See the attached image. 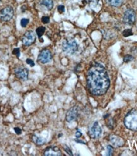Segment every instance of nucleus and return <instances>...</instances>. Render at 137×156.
<instances>
[{"label": "nucleus", "mask_w": 137, "mask_h": 156, "mask_svg": "<svg viewBox=\"0 0 137 156\" xmlns=\"http://www.w3.org/2000/svg\"><path fill=\"white\" fill-rule=\"evenodd\" d=\"M110 86V80L105 68L100 64L90 67L87 74V86L90 93L96 96L104 94Z\"/></svg>", "instance_id": "nucleus-1"}, {"label": "nucleus", "mask_w": 137, "mask_h": 156, "mask_svg": "<svg viewBox=\"0 0 137 156\" xmlns=\"http://www.w3.org/2000/svg\"><path fill=\"white\" fill-rule=\"evenodd\" d=\"M124 123L128 129L132 131L137 130V110L133 109L126 115Z\"/></svg>", "instance_id": "nucleus-2"}, {"label": "nucleus", "mask_w": 137, "mask_h": 156, "mask_svg": "<svg viewBox=\"0 0 137 156\" xmlns=\"http://www.w3.org/2000/svg\"><path fill=\"white\" fill-rule=\"evenodd\" d=\"M62 49L64 52L69 54H74L78 49V45L73 38H67L62 43Z\"/></svg>", "instance_id": "nucleus-3"}, {"label": "nucleus", "mask_w": 137, "mask_h": 156, "mask_svg": "<svg viewBox=\"0 0 137 156\" xmlns=\"http://www.w3.org/2000/svg\"><path fill=\"white\" fill-rule=\"evenodd\" d=\"M13 9L12 7L8 6L0 10V20L3 22H8L13 16Z\"/></svg>", "instance_id": "nucleus-4"}, {"label": "nucleus", "mask_w": 137, "mask_h": 156, "mask_svg": "<svg viewBox=\"0 0 137 156\" xmlns=\"http://www.w3.org/2000/svg\"><path fill=\"white\" fill-rule=\"evenodd\" d=\"M36 41V34L33 31H27L23 35L22 41L26 46H31Z\"/></svg>", "instance_id": "nucleus-5"}, {"label": "nucleus", "mask_w": 137, "mask_h": 156, "mask_svg": "<svg viewBox=\"0 0 137 156\" xmlns=\"http://www.w3.org/2000/svg\"><path fill=\"white\" fill-rule=\"evenodd\" d=\"M136 20V13L133 9H128L124 13L123 21L128 25H132L135 23Z\"/></svg>", "instance_id": "nucleus-6"}, {"label": "nucleus", "mask_w": 137, "mask_h": 156, "mask_svg": "<svg viewBox=\"0 0 137 156\" xmlns=\"http://www.w3.org/2000/svg\"><path fill=\"white\" fill-rule=\"evenodd\" d=\"M52 59V55L51 52L47 49H45L41 51L38 55V61L42 64H46L49 62Z\"/></svg>", "instance_id": "nucleus-7"}, {"label": "nucleus", "mask_w": 137, "mask_h": 156, "mask_svg": "<svg viewBox=\"0 0 137 156\" xmlns=\"http://www.w3.org/2000/svg\"><path fill=\"white\" fill-rule=\"evenodd\" d=\"M90 135L92 138H98L102 134V129L98 122H95L90 129Z\"/></svg>", "instance_id": "nucleus-8"}, {"label": "nucleus", "mask_w": 137, "mask_h": 156, "mask_svg": "<svg viewBox=\"0 0 137 156\" xmlns=\"http://www.w3.org/2000/svg\"><path fill=\"white\" fill-rule=\"evenodd\" d=\"M14 73L16 76L19 79L26 80L28 79L29 72L28 69L24 67H17L15 69H14Z\"/></svg>", "instance_id": "nucleus-9"}, {"label": "nucleus", "mask_w": 137, "mask_h": 156, "mask_svg": "<svg viewBox=\"0 0 137 156\" xmlns=\"http://www.w3.org/2000/svg\"><path fill=\"white\" fill-rule=\"evenodd\" d=\"M79 115V109L77 106L71 108L66 113L67 121L70 122L75 120Z\"/></svg>", "instance_id": "nucleus-10"}, {"label": "nucleus", "mask_w": 137, "mask_h": 156, "mask_svg": "<svg viewBox=\"0 0 137 156\" xmlns=\"http://www.w3.org/2000/svg\"><path fill=\"white\" fill-rule=\"evenodd\" d=\"M44 155L46 156H60L62 155V152L58 147H48L44 152Z\"/></svg>", "instance_id": "nucleus-11"}, {"label": "nucleus", "mask_w": 137, "mask_h": 156, "mask_svg": "<svg viewBox=\"0 0 137 156\" xmlns=\"http://www.w3.org/2000/svg\"><path fill=\"white\" fill-rule=\"evenodd\" d=\"M41 5L44 6L48 10H51L53 7V0H41Z\"/></svg>", "instance_id": "nucleus-12"}, {"label": "nucleus", "mask_w": 137, "mask_h": 156, "mask_svg": "<svg viewBox=\"0 0 137 156\" xmlns=\"http://www.w3.org/2000/svg\"><path fill=\"white\" fill-rule=\"evenodd\" d=\"M111 140L113 143L114 145L116 146H120L121 144H123V141H122L119 137L116 136H112V138H111Z\"/></svg>", "instance_id": "nucleus-13"}, {"label": "nucleus", "mask_w": 137, "mask_h": 156, "mask_svg": "<svg viewBox=\"0 0 137 156\" xmlns=\"http://www.w3.org/2000/svg\"><path fill=\"white\" fill-rule=\"evenodd\" d=\"M123 0H109L110 5L114 7H119L122 3Z\"/></svg>", "instance_id": "nucleus-14"}, {"label": "nucleus", "mask_w": 137, "mask_h": 156, "mask_svg": "<svg viewBox=\"0 0 137 156\" xmlns=\"http://www.w3.org/2000/svg\"><path fill=\"white\" fill-rule=\"evenodd\" d=\"M33 141H34V142L36 144H37L38 145H43V144H44V142H45L44 140H43L42 138L38 137V136H33Z\"/></svg>", "instance_id": "nucleus-15"}, {"label": "nucleus", "mask_w": 137, "mask_h": 156, "mask_svg": "<svg viewBox=\"0 0 137 156\" xmlns=\"http://www.w3.org/2000/svg\"><path fill=\"white\" fill-rule=\"evenodd\" d=\"M45 27L43 26H40L36 29V33L38 34L39 38H41V37L43 36V34L45 33Z\"/></svg>", "instance_id": "nucleus-16"}, {"label": "nucleus", "mask_w": 137, "mask_h": 156, "mask_svg": "<svg viewBox=\"0 0 137 156\" xmlns=\"http://www.w3.org/2000/svg\"><path fill=\"white\" fill-rule=\"evenodd\" d=\"M122 34H123V36L125 37H129L131 36V35L133 34V32L132 31V30L130 29H128V30H125L123 33H122Z\"/></svg>", "instance_id": "nucleus-17"}, {"label": "nucleus", "mask_w": 137, "mask_h": 156, "mask_svg": "<svg viewBox=\"0 0 137 156\" xmlns=\"http://www.w3.org/2000/svg\"><path fill=\"white\" fill-rule=\"evenodd\" d=\"M29 23V20L28 19H26V18H24L21 20L20 21V25L22 26V27H26L28 24Z\"/></svg>", "instance_id": "nucleus-18"}, {"label": "nucleus", "mask_w": 137, "mask_h": 156, "mask_svg": "<svg viewBox=\"0 0 137 156\" xmlns=\"http://www.w3.org/2000/svg\"><path fill=\"white\" fill-rule=\"evenodd\" d=\"M133 60V57L131 55H126L124 58V61L125 62H131Z\"/></svg>", "instance_id": "nucleus-19"}, {"label": "nucleus", "mask_w": 137, "mask_h": 156, "mask_svg": "<svg viewBox=\"0 0 137 156\" xmlns=\"http://www.w3.org/2000/svg\"><path fill=\"white\" fill-rule=\"evenodd\" d=\"M107 155H112L113 153V148L111 145H108L107 147Z\"/></svg>", "instance_id": "nucleus-20"}, {"label": "nucleus", "mask_w": 137, "mask_h": 156, "mask_svg": "<svg viewBox=\"0 0 137 156\" xmlns=\"http://www.w3.org/2000/svg\"><path fill=\"white\" fill-rule=\"evenodd\" d=\"M13 54L17 55V58H19L20 55V49L19 48H14L13 51Z\"/></svg>", "instance_id": "nucleus-21"}, {"label": "nucleus", "mask_w": 137, "mask_h": 156, "mask_svg": "<svg viewBox=\"0 0 137 156\" xmlns=\"http://www.w3.org/2000/svg\"><path fill=\"white\" fill-rule=\"evenodd\" d=\"M41 20H42V23L43 24H48L50 22V18L48 17L44 16V17H42Z\"/></svg>", "instance_id": "nucleus-22"}, {"label": "nucleus", "mask_w": 137, "mask_h": 156, "mask_svg": "<svg viewBox=\"0 0 137 156\" xmlns=\"http://www.w3.org/2000/svg\"><path fill=\"white\" fill-rule=\"evenodd\" d=\"M26 62H27V64H28V65H29L31 67H33L35 65L34 62L31 59H26Z\"/></svg>", "instance_id": "nucleus-23"}, {"label": "nucleus", "mask_w": 137, "mask_h": 156, "mask_svg": "<svg viewBox=\"0 0 137 156\" xmlns=\"http://www.w3.org/2000/svg\"><path fill=\"white\" fill-rule=\"evenodd\" d=\"M58 11L60 13H63L65 12V6L63 5H59L58 6Z\"/></svg>", "instance_id": "nucleus-24"}, {"label": "nucleus", "mask_w": 137, "mask_h": 156, "mask_svg": "<svg viewBox=\"0 0 137 156\" xmlns=\"http://www.w3.org/2000/svg\"><path fill=\"white\" fill-rule=\"evenodd\" d=\"M64 149H65V151H66V152H67V153H68V154L69 155H73V152H72V151H70V148L67 147V146H65V148H64Z\"/></svg>", "instance_id": "nucleus-25"}, {"label": "nucleus", "mask_w": 137, "mask_h": 156, "mask_svg": "<svg viewBox=\"0 0 137 156\" xmlns=\"http://www.w3.org/2000/svg\"><path fill=\"white\" fill-rule=\"evenodd\" d=\"M14 131H15L17 134H20L22 133V130L19 128V127H15V128H14Z\"/></svg>", "instance_id": "nucleus-26"}, {"label": "nucleus", "mask_w": 137, "mask_h": 156, "mask_svg": "<svg viewBox=\"0 0 137 156\" xmlns=\"http://www.w3.org/2000/svg\"><path fill=\"white\" fill-rule=\"evenodd\" d=\"M81 136H82V133L79 130H77L76 133V136L77 138H80Z\"/></svg>", "instance_id": "nucleus-27"}, {"label": "nucleus", "mask_w": 137, "mask_h": 156, "mask_svg": "<svg viewBox=\"0 0 137 156\" xmlns=\"http://www.w3.org/2000/svg\"><path fill=\"white\" fill-rule=\"evenodd\" d=\"M0 2H1V0H0Z\"/></svg>", "instance_id": "nucleus-28"}]
</instances>
